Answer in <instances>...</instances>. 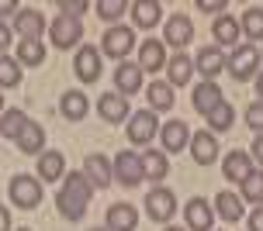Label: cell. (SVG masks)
Wrapping results in <instances>:
<instances>
[{"label": "cell", "instance_id": "obj_49", "mask_svg": "<svg viewBox=\"0 0 263 231\" xmlns=\"http://www.w3.org/2000/svg\"><path fill=\"white\" fill-rule=\"evenodd\" d=\"M4 111H7V107H4V93H0V114H4Z\"/></svg>", "mask_w": 263, "mask_h": 231}, {"label": "cell", "instance_id": "obj_26", "mask_svg": "<svg viewBox=\"0 0 263 231\" xmlns=\"http://www.w3.org/2000/svg\"><path fill=\"white\" fill-rule=\"evenodd\" d=\"M59 114L66 117V121H83V117L90 114V100H87V93L83 90H66L63 100H59Z\"/></svg>", "mask_w": 263, "mask_h": 231}, {"label": "cell", "instance_id": "obj_33", "mask_svg": "<svg viewBox=\"0 0 263 231\" xmlns=\"http://www.w3.org/2000/svg\"><path fill=\"white\" fill-rule=\"evenodd\" d=\"M232 124H236V107H232L229 100H222L208 114V131H211V135H222V131H229Z\"/></svg>", "mask_w": 263, "mask_h": 231}, {"label": "cell", "instance_id": "obj_45", "mask_svg": "<svg viewBox=\"0 0 263 231\" xmlns=\"http://www.w3.org/2000/svg\"><path fill=\"white\" fill-rule=\"evenodd\" d=\"M0 231H11V211L0 204Z\"/></svg>", "mask_w": 263, "mask_h": 231}, {"label": "cell", "instance_id": "obj_50", "mask_svg": "<svg viewBox=\"0 0 263 231\" xmlns=\"http://www.w3.org/2000/svg\"><path fill=\"white\" fill-rule=\"evenodd\" d=\"M90 231H107V228H90Z\"/></svg>", "mask_w": 263, "mask_h": 231}, {"label": "cell", "instance_id": "obj_30", "mask_svg": "<svg viewBox=\"0 0 263 231\" xmlns=\"http://www.w3.org/2000/svg\"><path fill=\"white\" fill-rule=\"evenodd\" d=\"M35 176H39V180H49V183L63 180V176H66V159H63V152H55V149L42 152L39 155V173H35Z\"/></svg>", "mask_w": 263, "mask_h": 231}, {"label": "cell", "instance_id": "obj_36", "mask_svg": "<svg viewBox=\"0 0 263 231\" xmlns=\"http://www.w3.org/2000/svg\"><path fill=\"white\" fill-rule=\"evenodd\" d=\"M239 28H242V35L250 41H263V7H246Z\"/></svg>", "mask_w": 263, "mask_h": 231}, {"label": "cell", "instance_id": "obj_44", "mask_svg": "<svg viewBox=\"0 0 263 231\" xmlns=\"http://www.w3.org/2000/svg\"><path fill=\"white\" fill-rule=\"evenodd\" d=\"M250 155H253V162H260V166H263V135H256V138H253Z\"/></svg>", "mask_w": 263, "mask_h": 231}, {"label": "cell", "instance_id": "obj_1", "mask_svg": "<svg viewBox=\"0 0 263 231\" xmlns=\"http://www.w3.org/2000/svg\"><path fill=\"white\" fill-rule=\"evenodd\" d=\"M90 197H93V186L90 180L83 176V169H73V173H66L63 176V186L55 193V207H59V214L66 221H80L87 214V207H90Z\"/></svg>", "mask_w": 263, "mask_h": 231}, {"label": "cell", "instance_id": "obj_3", "mask_svg": "<svg viewBox=\"0 0 263 231\" xmlns=\"http://www.w3.org/2000/svg\"><path fill=\"white\" fill-rule=\"evenodd\" d=\"M7 193H11V204L21 207V211H35V207L42 204V180L39 176H31V173H17L11 180V186H7Z\"/></svg>", "mask_w": 263, "mask_h": 231}, {"label": "cell", "instance_id": "obj_11", "mask_svg": "<svg viewBox=\"0 0 263 231\" xmlns=\"http://www.w3.org/2000/svg\"><path fill=\"white\" fill-rule=\"evenodd\" d=\"M83 176L90 180L93 190H107V186L115 183V166L107 162V155L90 152L87 159H83Z\"/></svg>", "mask_w": 263, "mask_h": 231}, {"label": "cell", "instance_id": "obj_12", "mask_svg": "<svg viewBox=\"0 0 263 231\" xmlns=\"http://www.w3.org/2000/svg\"><path fill=\"white\" fill-rule=\"evenodd\" d=\"M184 221H187V231H211L215 228V207L204 197H191L184 207Z\"/></svg>", "mask_w": 263, "mask_h": 231}, {"label": "cell", "instance_id": "obj_43", "mask_svg": "<svg viewBox=\"0 0 263 231\" xmlns=\"http://www.w3.org/2000/svg\"><path fill=\"white\" fill-rule=\"evenodd\" d=\"M246 228L250 231H263V207H253V214L246 218Z\"/></svg>", "mask_w": 263, "mask_h": 231}, {"label": "cell", "instance_id": "obj_23", "mask_svg": "<svg viewBox=\"0 0 263 231\" xmlns=\"http://www.w3.org/2000/svg\"><path fill=\"white\" fill-rule=\"evenodd\" d=\"M104 224H107V231H135L139 228V211L132 204H125V200L121 204H111Z\"/></svg>", "mask_w": 263, "mask_h": 231}, {"label": "cell", "instance_id": "obj_27", "mask_svg": "<svg viewBox=\"0 0 263 231\" xmlns=\"http://www.w3.org/2000/svg\"><path fill=\"white\" fill-rule=\"evenodd\" d=\"M215 214L225 221V224H236V221H242V197L232 190H222V193H215Z\"/></svg>", "mask_w": 263, "mask_h": 231}, {"label": "cell", "instance_id": "obj_38", "mask_svg": "<svg viewBox=\"0 0 263 231\" xmlns=\"http://www.w3.org/2000/svg\"><path fill=\"white\" fill-rule=\"evenodd\" d=\"M93 11H97V17H101V21H107V25L115 28V21H118L121 14H128V0H101Z\"/></svg>", "mask_w": 263, "mask_h": 231}, {"label": "cell", "instance_id": "obj_9", "mask_svg": "<svg viewBox=\"0 0 263 231\" xmlns=\"http://www.w3.org/2000/svg\"><path fill=\"white\" fill-rule=\"evenodd\" d=\"M115 180L121 183V186H139V183H145L142 176V159H139V152H118L115 155Z\"/></svg>", "mask_w": 263, "mask_h": 231}, {"label": "cell", "instance_id": "obj_2", "mask_svg": "<svg viewBox=\"0 0 263 231\" xmlns=\"http://www.w3.org/2000/svg\"><path fill=\"white\" fill-rule=\"evenodd\" d=\"M260 49L253 41H242L236 49L225 55V73L236 79V83H246V79H256L260 76Z\"/></svg>", "mask_w": 263, "mask_h": 231}, {"label": "cell", "instance_id": "obj_15", "mask_svg": "<svg viewBox=\"0 0 263 231\" xmlns=\"http://www.w3.org/2000/svg\"><path fill=\"white\" fill-rule=\"evenodd\" d=\"M187 149H191V159H194L197 166H215V159L222 152V149H218V138H215L211 131H194Z\"/></svg>", "mask_w": 263, "mask_h": 231}, {"label": "cell", "instance_id": "obj_48", "mask_svg": "<svg viewBox=\"0 0 263 231\" xmlns=\"http://www.w3.org/2000/svg\"><path fill=\"white\" fill-rule=\"evenodd\" d=\"M163 231H187V228H177V224H166V228Z\"/></svg>", "mask_w": 263, "mask_h": 231}, {"label": "cell", "instance_id": "obj_20", "mask_svg": "<svg viewBox=\"0 0 263 231\" xmlns=\"http://www.w3.org/2000/svg\"><path fill=\"white\" fill-rule=\"evenodd\" d=\"M222 100H225V93L218 90V83H211V79H201V83L194 87V93H191V103H194V111H197V114H204V117H208Z\"/></svg>", "mask_w": 263, "mask_h": 231}, {"label": "cell", "instance_id": "obj_6", "mask_svg": "<svg viewBox=\"0 0 263 231\" xmlns=\"http://www.w3.org/2000/svg\"><path fill=\"white\" fill-rule=\"evenodd\" d=\"M145 214L156 221V224H170L173 214H177V197L166 186H153L145 193Z\"/></svg>", "mask_w": 263, "mask_h": 231}, {"label": "cell", "instance_id": "obj_41", "mask_svg": "<svg viewBox=\"0 0 263 231\" xmlns=\"http://www.w3.org/2000/svg\"><path fill=\"white\" fill-rule=\"evenodd\" d=\"M197 11L218 14V17H222V14H225V0H197Z\"/></svg>", "mask_w": 263, "mask_h": 231}, {"label": "cell", "instance_id": "obj_16", "mask_svg": "<svg viewBox=\"0 0 263 231\" xmlns=\"http://www.w3.org/2000/svg\"><path fill=\"white\" fill-rule=\"evenodd\" d=\"M115 87H118L121 97H135V93L145 87V73L139 69V62H118V69H115Z\"/></svg>", "mask_w": 263, "mask_h": 231}, {"label": "cell", "instance_id": "obj_14", "mask_svg": "<svg viewBox=\"0 0 263 231\" xmlns=\"http://www.w3.org/2000/svg\"><path fill=\"white\" fill-rule=\"evenodd\" d=\"M159 145H163L166 155L184 152L187 145H191V128H187V121H166V124H159Z\"/></svg>", "mask_w": 263, "mask_h": 231}, {"label": "cell", "instance_id": "obj_29", "mask_svg": "<svg viewBox=\"0 0 263 231\" xmlns=\"http://www.w3.org/2000/svg\"><path fill=\"white\" fill-rule=\"evenodd\" d=\"M145 100H149V107H153V114H166V111H173V87L166 83V79H153L149 87H145Z\"/></svg>", "mask_w": 263, "mask_h": 231}, {"label": "cell", "instance_id": "obj_21", "mask_svg": "<svg viewBox=\"0 0 263 231\" xmlns=\"http://www.w3.org/2000/svg\"><path fill=\"white\" fill-rule=\"evenodd\" d=\"M222 173H225V180H229V183L250 180V173H253V155H250V152H242V149H236V152H225V159H222Z\"/></svg>", "mask_w": 263, "mask_h": 231}, {"label": "cell", "instance_id": "obj_28", "mask_svg": "<svg viewBox=\"0 0 263 231\" xmlns=\"http://www.w3.org/2000/svg\"><path fill=\"white\" fill-rule=\"evenodd\" d=\"M14 145H17V152H21V155H42V152H45V131H42V124H39V121H28L25 131L17 135Z\"/></svg>", "mask_w": 263, "mask_h": 231}, {"label": "cell", "instance_id": "obj_52", "mask_svg": "<svg viewBox=\"0 0 263 231\" xmlns=\"http://www.w3.org/2000/svg\"><path fill=\"white\" fill-rule=\"evenodd\" d=\"M260 55H263V52H260Z\"/></svg>", "mask_w": 263, "mask_h": 231}, {"label": "cell", "instance_id": "obj_46", "mask_svg": "<svg viewBox=\"0 0 263 231\" xmlns=\"http://www.w3.org/2000/svg\"><path fill=\"white\" fill-rule=\"evenodd\" d=\"M7 14H17V4L14 0H0V17H7Z\"/></svg>", "mask_w": 263, "mask_h": 231}, {"label": "cell", "instance_id": "obj_40", "mask_svg": "<svg viewBox=\"0 0 263 231\" xmlns=\"http://www.w3.org/2000/svg\"><path fill=\"white\" fill-rule=\"evenodd\" d=\"M87 7L90 4H83V0H59V11L66 17H77V21H80V14H87Z\"/></svg>", "mask_w": 263, "mask_h": 231}, {"label": "cell", "instance_id": "obj_35", "mask_svg": "<svg viewBox=\"0 0 263 231\" xmlns=\"http://www.w3.org/2000/svg\"><path fill=\"white\" fill-rule=\"evenodd\" d=\"M25 79V69L14 55H0V90H11Z\"/></svg>", "mask_w": 263, "mask_h": 231}, {"label": "cell", "instance_id": "obj_34", "mask_svg": "<svg viewBox=\"0 0 263 231\" xmlns=\"http://www.w3.org/2000/svg\"><path fill=\"white\" fill-rule=\"evenodd\" d=\"M17 45V62H21V69L25 66H42L45 62V41H14Z\"/></svg>", "mask_w": 263, "mask_h": 231}, {"label": "cell", "instance_id": "obj_7", "mask_svg": "<svg viewBox=\"0 0 263 231\" xmlns=\"http://www.w3.org/2000/svg\"><path fill=\"white\" fill-rule=\"evenodd\" d=\"M83 38V25H80L77 17H66V14H59V17H52V25H49V41H52L55 49H73L77 41Z\"/></svg>", "mask_w": 263, "mask_h": 231}, {"label": "cell", "instance_id": "obj_25", "mask_svg": "<svg viewBox=\"0 0 263 231\" xmlns=\"http://www.w3.org/2000/svg\"><path fill=\"white\" fill-rule=\"evenodd\" d=\"M191 79H194V59L187 52L170 55V62H166V83L170 87H187Z\"/></svg>", "mask_w": 263, "mask_h": 231}, {"label": "cell", "instance_id": "obj_47", "mask_svg": "<svg viewBox=\"0 0 263 231\" xmlns=\"http://www.w3.org/2000/svg\"><path fill=\"white\" fill-rule=\"evenodd\" d=\"M256 97H260V100H263V73H260V76H256Z\"/></svg>", "mask_w": 263, "mask_h": 231}, {"label": "cell", "instance_id": "obj_10", "mask_svg": "<svg viewBox=\"0 0 263 231\" xmlns=\"http://www.w3.org/2000/svg\"><path fill=\"white\" fill-rule=\"evenodd\" d=\"M125 135H128L132 145H149L159 135V117L153 111H135L132 114V124L125 128Z\"/></svg>", "mask_w": 263, "mask_h": 231}, {"label": "cell", "instance_id": "obj_5", "mask_svg": "<svg viewBox=\"0 0 263 231\" xmlns=\"http://www.w3.org/2000/svg\"><path fill=\"white\" fill-rule=\"evenodd\" d=\"M132 45H135V31H132L128 25L107 28L104 38H101V52H104L107 59H118V62H125V59H128Z\"/></svg>", "mask_w": 263, "mask_h": 231}, {"label": "cell", "instance_id": "obj_8", "mask_svg": "<svg viewBox=\"0 0 263 231\" xmlns=\"http://www.w3.org/2000/svg\"><path fill=\"white\" fill-rule=\"evenodd\" d=\"M73 73L80 83H97L101 79V49L97 45H80L73 59Z\"/></svg>", "mask_w": 263, "mask_h": 231}, {"label": "cell", "instance_id": "obj_22", "mask_svg": "<svg viewBox=\"0 0 263 231\" xmlns=\"http://www.w3.org/2000/svg\"><path fill=\"white\" fill-rule=\"evenodd\" d=\"M239 35H242V28H239L236 14H222V17H215V25H211V38H215L218 49H225V45H232V49H236Z\"/></svg>", "mask_w": 263, "mask_h": 231}, {"label": "cell", "instance_id": "obj_13", "mask_svg": "<svg viewBox=\"0 0 263 231\" xmlns=\"http://www.w3.org/2000/svg\"><path fill=\"white\" fill-rule=\"evenodd\" d=\"M187 41H194V25L187 14H170L166 25H163V45H173V49H184Z\"/></svg>", "mask_w": 263, "mask_h": 231}, {"label": "cell", "instance_id": "obj_37", "mask_svg": "<svg viewBox=\"0 0 263 231\" xmlns=\"http://www.w3.org/2000/svg\"><path fill=\"white\" fill-rule=\"evenodd\" d=\"M239 186H242V200L246 204H263V169H253L250 180H242Z\"/></svg>", "mask_w": 263, "mask_h": 231}, {"label": "cell", "instance_id": "obj_4", "mask_svg": "<svg viewBox=\"0 0 263 231\" xmlns=\"http://www.w3.org/2000/svg\"><path fill=\"white\" fill-rule=\"evenodd\" d=\"M45 28L49 25H45V14H42L39 7H17L11 31L17 35V41H42Z\"/></svg>", "mask_w": 263, "mask_h": 231}, {"label": "cell", "instance_id": "obj_17", "mask_svg": "<svg viewBox=\"0 0 263 231\" xmlns=\"http://www.w3.org/2000/svg\"><path fill=\"white\" fill-rule=\"evenodd\" d=\"M166 62H170V55L159 38H145L139 45V69L142 73H159V69H166Z\"/></svg>", "mask_w": 263, "mask_h": 231}, {"label": "cell", "instance_id": "obj_51", "mask_svg": "<svg viewBox=\"0 0 263 231\" xmlns=\"http://www.w3.org/2000/svg\"><path fill=\"white\" fill-rule=\"evenodd\" d=\"M21 231H31V228H21Z\"/></svg>", "mask_w": 263, "mask_h": 231}, {"label": "cell", "instance_id": "obj_19", "mask_svg": "<svg viewBox=\"0 0 263 231\" xmlns=\"http://www.w3.org/2000/svg\"><path fill=\"white\" fill-rule=\"evenodd\" d=\"M97 114H101L104 124H121V121H128V97H121L118 90L104 93V97L97 100Z\"/></svg>", "mask_w": 263, "mask_h": 231}, {"label": "cell", "instance_id": "obj_18", "mask_svg": "<svg viewBox=\"0 0 263 231\" xmlns=\"http://www.w3.org/2000/svg\"><path fill=\"white\" fill-rule=\"evenodd\" d=\"M194 73H201L204 79H218V73H225V52L218 45H204V49L194 55Z\"/></svg>", "mask_w": 263, "mask_h": 231}, {"label": "cell", "instance_id": "obj_32", "mask_svg": "<svg viewBox=\"0 0 263 231\" xmlns=\"http://www.w3.org/2000/svg\"><path fill=\"white\" fill-rule=\"evenodd\" d=\"M128 11H132V21H135L139 28H156L163 7H159V0H135Z\"/></svg>", "mask_w": 263, "mask_h": 231}, {"label": "cell", "instance_id": "obj_42", "mask_svg": "<svg viewBox=\"0 0 263 231\" xmlns=\"http://www.w3.org/2000/svg\"><path fill=\"white\" fill-rule=\"evenodd\" d=\"M11 45H14V31H11V25H4V21H0V55H7Z\"/></svg>", "mask_w": 263, "mask_h": 231}, {"label": "cell", "instance_id": "obj_39", "mask_svg": "<svg viewBox=\"0 0 263 231\" xmlns=\"http://www.w3.org/2000/svg\"><path fill=\"white\" fill-rule=\"evenodd\" d=\"M246 128L256 131V135H263V100H256V103L246 107Z\"/></svg>", "mask_w": 263, "mask_h": 231}, {"label": "cell", "instance_id": "obj_24", "mask_svg": "<svg viewBox=\"0 0 263 231\" xmlns=\"http://www.w3.org/2000/svg\"><path fill=\"white\" fill-rule=\"evenodd\" d=\"M139 159H142V176H145V180H153L156 186H159V180L170 176V155H166V152L149 149V152H139Z\"/></svg>", "mask_w": 263, "mask_h": 231}, {"label": "cell", "instance_id": "obj_31", "mask_svg": "<svg viewBox=\"0 0 263 231\" xmlns=\"http://www.w3.org/2000/svg\"><path fill=\"white\" fill-rule=\"evenodd\" d=\"M31 121V117L21 111V107H7L4 114H0V138H11V141H17V135L25 131V124Z\"/></svg>", "mask_w": 263, "mask_h": 231}]
</instances>
